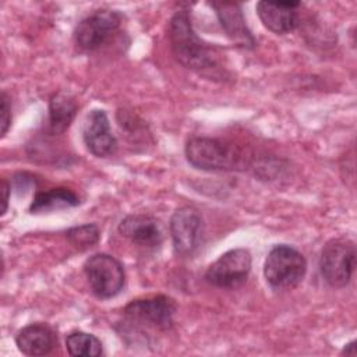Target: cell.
Returning a JSON list of instances; mask_svg holds the SVG:
<instances>
[{
    "mask_svg": "<svg viewBox=\"0 0 357 357\" xmlns=\"http://www.w3.org/2000/svg\"><path fill=\"white\" fill-rule=\"evenodd\" d=\"M301 6L300 1H258L257 14L271 32L278 35H284L294 31L298 24L297 8Z\"/></svg>",
    "mask_w": 357,
    "mask_h": 357,
    "instance_id": "cell-11",
    "label": "cell"
},
{
    "mask_svg": "<svg viewBox=\"0 0 357 357\" xmlns=\"http://www.w3.org/2000/svg\"><path fill=\"white\" fill-rule=\"evenodd\" d=\"M66 347L68 354L75 357H96L103 353L100 340L95 335L82 331L71 332L66 339Z\"/></svg>",
    "mask_w": 357,
    "mask_h": 357,
    "instance_id": "cell-17",
    "label": "cell"
},
{
    "mask_svg": "<svg viewBox=\"0 0 357 357\" xmlns=\"http://www.w3.org/2000/svg\"><path fill=\"white\" fill-rule=\"evenodd\" d=\"M82 138L86 149L98 158L110 156L117 148V141L112 132L109 117L102 109L89 112L84 123Z\"/></svg>",
    "mask_w": 357,
    "mask_h": 357,
    "instance_id": "cell-10",
    "label": "cell"
},
{
    "mask_svg": "<svg viewBox=\"0 0 357 357\" xmlns=\"http://www.w3.org/2000/svg\"><path fill=\"white\" fill-rule=\"evenodd\" d=\"M119 233L144 248H156L163 240L159 222L149 215H128L119 225Z\"/></svg>",
    "mask_w": 357,
    "mask_h": 357,
    "instance_id": "cell-13",
    "label": "cell"
},
{
    "mask_svg": "<svg viewBox=\"0 0 357 357\" xmlns=\"http://www.w3.org/2000/svg\"><path fill=\"white\" fill-rule=\"evenodd\" d=\"M167 36L173 56L181 66L198 73L218 68L212 49L195 33L187 10L176 11L170 18Z\"/></svg>",
    "mask_w": 357,
    "mask_h": 357,
    "instance_id": "cell-1",
    "label": "cell"
},
{
    "mask_svg": "<svg viewBox=\"0 0 357 357\" xmlns=\"http://www.w3.org/2000/svg\"><path fill=\"white\" fill-rule=\"evenodd\" d=\"M78 204L79 198L74 191L70 188L57 187L36 192L29 205V213H49L53 211L73 208Z\"/></svg>",
    "mask_w": 357,
    "mask_h": 357,
    "instance_id": "cell-15",
    "label": "cell"
},
{
    "mask_svg": "<svg viewBox=\"0 0 357 357\" xmlns=\"http://www.w3.org/2000/svg\"><path fill=\"white\" fill-rule=\"evenodd\" d=\"M185 158L191 166L208 172L234 170L241 166V156L218 138L194 137L185 145Z\"/></svg>",
    "mask_w": 357,
    "mask_h": 357,
    "instance_id": "cell-4",
    "label": "cell"
},
{
    "mask_svg": "<svg viewBox=\"0 0 357 357\" xmlns=\"http://www.w3.org/2000/svg\"><path fill=\"white\" fill-rule=\"evenodd\" d=\"M356 353H357V350H356V340H351L350 343L344 344V347H343V350H342V353H340V354H346V356H356Z\"/></svg>",
    "mask_w": 357,
    "mask_h": 357,
    "instance_id": "cell-22",
    "label": "cell"
},
{
    "mask_svg": "<svg viewBox=\"0 0 357 357\" xmlns=\"http://www.w3.org/2000/svg\"><path fill=\"white\" fill-rule=\"evenodd\" d=\"M170 236L173 248L180 257H191L199 247L204 222L199 212L192 206H181L170 218Z\"/></svg>",
    "mask_w": 357,
    "mask_h": 357,
    "instance_id": "cell-9",
    "label": "cell"
},
{
    "mask_svg": "<svg viewBox=\"0 0 357 357\" xmlns=\"http://www.w3.org/2000/svg\"><path fill=\"white\" fill-rule=\"evenodd\" d=\"M15 344L25 356H46L57 346V335L50 325L35 322L18 331Z\"/></svg>",
    "mask_w": 357,
    "mask_h": 357,
    "instance_id": "cell-14",
    "label": "cell"
},
{
    "mask_svg": "<svg viewBox=\"0 0 357 357\" xmlns=\"http://www.w3.org/2000/svg\"><path fill=\"white\" fill-rule=\"evenodd\" d=\"M307 272L304 255L294 247L278 244L271 248L264 264V276L273 290L297 287Z\"/></svg>",
    "mask_w": 357,
    "mask_h": 357,
    "instance_id": "cell-2",
    "label": "cell"
},
{
    "mask_svg": "<svg viewBox=\"0 0 357 357\" xmlns=\"http://www.w3.org/2000/svg\"><path fill=\"white\" fill-rule=\"evenodd\" d=\"M356 244L350 238L329 240L319 257V269L325 282L336 289L349 284L356 269Z\"/></svg>",
    "mask_w": 357,
    "mask_h": 357,
    "instance_id": "cell-5",
    "label": "cell"
},
{
    "mask_svg": "<svg viewBox=\"0 0 357 357\" xmlns=\"http://www.w3.org/2000/svg\"><path fill=\"white\" fill-rule=\"evenodd\" d=\"M177 305L167 296H153L134 300L123 310L124 324L134 329L167 331L173 325Z\"/></svg>",
    "mask_w": 357,
    "mask_h": 357,
    "instance_id": "cell-3",
    "label": "cell"
},
{
    "mask_svg": "<svg viewBox=\"0 0 357 357\" xmlns=\"http://www.w3.org/2000/svg\"><path fill=\"white\" fill-rule=\"evenodd\" d=\"M1 192H3V209H1V216L7 212L8 208V195L11 192V184H8L6 180H3L1 183Z\"/></svg>",
    "mask_w": 357,
    "mask_h": 357,
    "instance_id": "cell-21",
    "label": "cell"
},
{
    "mask_svg": "<svg viewBox=\"0 0 357 357\" xmlns=\"http://www.w3.org/2000/svg\"><path fill=\"white\" fill-rule=\"evenodd\" d=\"M78 106L67 92H57L49 100V128L53 134H63L73 123Z\"/></svg>",
    "mask_w": 357,
    "mask_h": 357,
    "instance_id": "cell-16",
    "label": "cell"
},
{
    "mask_svg": "<svg viewBox=\"0 0 357 357\" xmlns=\"http://www.w3.org/2000/svg\"><path fill=\"white\" fill-rule=\"evenodd\" d=\"M84 272L95 297L109 300L116 297L124 287V268L109 254H93L84 264Z\"/></svg>",
    "mask_w": 357,
    "mask_h": 357,
    "instance_id": "cell-6",
    "label": "cell"
},
{
    "mask_svg": "<svg viewBox=\"0 0 357 357\" xmlns=\"http://www.w3.org/2000/svg\"><path fill=\"white\" fill-rule=\"evenodd\" d=\"M0 124H1V137H4L11 126V106L6 92H1V106H0Z\"/></svg>",
    "mask_w": 357,
    "mask_h": 357,
    "instance_id": "cell-19",
    "label": "cell"
},
{
    "mask_svg": "<svg viewBox=\"0 0 357 357\" xmlns=\"http://www.w3.org/2000/svg\"><path fill=\"white\" fill-rule=\"evenodd\" d=\"M209 6L215 10L219 22L233 43L243 49H254L257 40L245 24V18L238 3L212 1Z\"/></svg>",
    "mask_w": 357,
    "mask_h": 357,
    "instance_id": "cell-12",
    "label": "cell"
},
{
    "mask_svg": "<svg viewBox=\"0 0 357 357\" xmlns=\"http://www.w3.org/2000/svg\"><path fill=\"white\" fill-rule=\"evenodd\" d=\"M66 237L74 248H77L79 251H85L91 247H93L99 241L100 231L96 225L86 223V225L74 226V227L68 229L66 233Z\"/></svg>",
    "mask_w": 357,
    "mask_h": 357,
    "instance_id": "cell-18",
    "label": "cell"
},
{
    "mask_svg": "<svg viewBox=\"0 0 357 357\" xmlns=\"http://www.w3.org/2000/svg\"><path fill=\"white\" fill-rule=\"evenodd\" d=\"M13 185L15 190H24L26 191L32 185H35V178L28 173H17L13 177Z\"/></svg>",
    "mask_w": 357,
    "mask_h": 357,
    "instance_id": "cell-20",
    "label": "cell"
},
{
    "mask_svg": "<svg viewBox=\"0 0 357 357\" xmlns=\"http://www.w3.org/2000/svg\"><path fill=\"white\" fill-rule=\"evenodd\" d=\"M251 264L252 258L248 250L233 248L209 265L205 272V279L215 287L236 289L247 280Z\"/></svg>",
    "mask_w": 357,
    "mask_h": 357,
    "instance_id": "cell-7",
    "label": "cell"
},
{
    "mask_svg": "<svg viewBox=\"0 0 357 357\" xmlns=\"http://www.w3.org/2000/svg\"><path fill=\"white\" fill-rule=\"evenodd\" d=\"M121 14L114 10H98L81 20L74 29L78 49L92 52L106 43L120 28Z\"/></svg>",
    "mask_w": 357,
    "mask_h": 357,
    "instance_id": "cell-8",
    "label": "cell"
}]
</instances>
